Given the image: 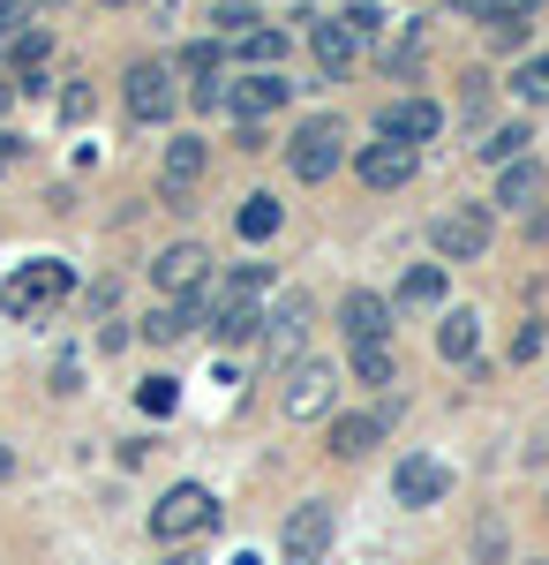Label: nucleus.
<instances>
[{
    "label": "nucleus",
    "instance_id": "nucleus-2",
    "mask_svg": "<svg viewBox=\"0 0 549 565\" xmlns=\"http://www.w3.org/2000/svg\"><path fill=\"white\" fill-rule=\"evenodd\" d=\"M218 521H226V505H218L204 482H181V490H166V498L151 505V535H159V543H196V535H212Z\"/></svg>",
    "mask_w": 549,
    "mask_h": 565
},
{
    "label": "nucleus",
    "instance_id": "nucleus-29",
    "mask_svg": "<svg viewBox=\"0 0 549 565\" xmlns=\"http://www.w3.org/2000/svg\"><path fill=\"white\" fill-rule=\"evenodd\" d=\"M212 68H218V45H189L181 53V76H196V90H212Z\"/></svg>",
    "mask_w": 549,
    "mask_h": 565
},
{
    "label": "nucleus",
    "instance_id": "nucleus-32",
    "mask_svg": "<svg viewBox=\"0 0 549 565\" xmlns=\"http://www.w3.org/2000/svg\"><path fill=\"white\" fill-rule=\"evenodd\" d=\"M338 23H346V31H354V39H377V31H384V15H377V8H346V15H338Z\"/></svg>",
    "mask_w": 549,
    "mask_h": 565
},
{
    "label": "nucleus",
    "instance_id": "nucleus-16",
    "mask_svg": "<svg viewBox=\"0 0 549 565\" xmlns=\"http://www.w3.org/2000/svg\"><path fill=\"white\" fill-rule=\"evenodd\" d=\"M437 354H444V362H474V354H482V317H474V309H444Z\"/></svg>",
    "mask_w": 549,
    "mask_h": 565
},
{
    "label": "nucleus",
    "instance_id": "nucleus-35",
    "mask_svg": "<svg viewBox=\"0 0 549 565\" xmlns=\"http://www.w3.org/2000/svg\"><path fill=\"white\" fill-rule=\"evenodd\" d=\"M241 15H256V0H218V23H241Z\"/></svg>",
    "mask_w": 549,
    "mask_h": 565
},
{
    "label": "nucleus",
    "instance_id": "nucleus-5",
    "mask_svg": "<svg viewBox=\"0 0 549 565\" xmlns=\"http://www.w3.org/2000/svg\"><path fill=\"white\" fill-rule=\"evenodd\" d=\"M121 98H128V121L159 129V121H173V106H181V84H173L166 61H136L128 84H121Z\"/></svg>",
    "mask_w": 549,
    "mask_h": 565
},
{
    "label": "nucleus",
    "instance_id": "nucleus-24",
    "mask_svg": "<svg viewBox=\"0 0 549 565\" xmlns=\"http://www.w3.org/2000/svg\"><path fill=\"white\" fill-rule=\"evenodd\" d=\"M301 332H309V295H287L279 317H271V340H279V348H294Z\"/></svg>",
    "mask_w": 549,
    "mask_h": 565
},
{
    "label": "nucleus",
    "instance_id": "nucleus-14",
    "mask_svg": "<svg viewBox=\"0 0 549 565\" xmlns=\"http://www.w3.org/2000/svg\"><path fill=\"white\" fill-rule=\"evenodd\" d=\"M301 23H309V53L324 61V76H346L354 68V31L338 15H301Z\"/></svg>",
    "mask_w": 549,
    "mask_h": 565
},
{
    "label": "nucleus",
    "instance_id": "nucleus-25",
    "mask_svg": "<svg viewBox=\"0 0 549 565\" xmlns=\"http://www.w3.org/2000/svg\"><path fill=\"white\" fill-rule=\"evenodd\" d=\"M354 377H362V385H391V377H399L391 348H369V340H362V348H354Z\"/></svg>",
    "mask_w": 549,
    "mask_h": 565
},
{
    "label": "nucleus",
    "instance_id": "nucleus-36",
    "mask_svg": "<svg viewBox=\"0 0 549 565\" xmlns=\"http://www.w3.org/2000/svg\"><path fill=\"white\" fill-rule=\"evenodd\" d=\"M8 159H15V136H0V167H8Z\"/></svg>",
    "mask_w": 549,
    "mask_h": 565
},
{
    "label": "nucleus",
    "instance_id": "nucleus-6",
    "mask_svg": "<svg viewBox=\"0 0 549 565\" xmlns=\"http://www.w3.org/2000/svg\"><path fill=\"white\" fill-rule=\"evenodd\" d=\"M204 279H212V249H204V242H173V249L151 257V287L173 295V302H181V295H204Z\"/></svg>",
    "mask_w": 549,
    "mask_h": 565
},
{
    "label": "nucleus",
    "instance_id": "nucleus-31",
    "mask_svg": "<svg viewBox=\"0 0 549 565\" xmlns=\"http://www.w3.org/2000/svg\"><path fill=\"white\" fill-rule=\"evenodd\" d=\"M535 354H542V324H535V317H527V324H519V332H512V362H535Z\"/></svg>",
    "mask_w": 549,
    "mask_h": 565
},
{
    "label": "nucleus",
    "instance_id": "nucleus-11",
    "mask_svg": "<svg viewBox=\"0 0 549 565\" xmlns=\"http://www.w3.org/2000/svg\"><path fill=\"white\" fill-rule=\"evenodd\" d=\"M287 98H294V84H287V76H271V68H256V76H241V84L226 90L218 106H234V114H241V129H249V121H263V114H279Z\"/></svg>",
    "mask_w": 549,
    "mask_h": 565
},
{
    "label": "nucleus",
    "instance_id": "nucleus-13",
    "mask_svg": "<svg viewBox=\"0 0 549 565\" xmlns=\"http://www.w3.org/2000/svg\"><path fill=\"white\" fill-rule=\"evenodd\" d=\"M444 490H452V476H444V460H429V452L399 460V476H391V498H399V505H437Z\"/></svg>",
    "mask_w": 549,
    "mask_h": 565
},
{
    "label": "nucleus",
    "instance_id": "nucleus-38",
    "mask_svg": "<svg viewBox=\"0 0 549 565\" xmlns=\"http://www.w3.org/2000/svg\"><path fill=\"white\" fill-rule=\"evenodd\" d=\"M173 565H196V558H173Z\"/></svg>",
    "mask_w": 549,
    "mask_h": 565
},
{
    "label": "nucleus",
    "instance_id": "nucleus-27",
    "mask_svg": "<svg viewBox=\"0 0 549 565\" xmlns=\"http://www.w3.org/2000/svg\"><path fill=\"white\" fill-rule=\"evenodd\" d=\"M519 151H527V129H519V121H512V129H497L489 143H482V159H497V167H512Z\"/></svg>",
    "mask_w": 549,
    "mask_h": 565
},
{
    "label": "nucleus",
    "instance_id": "nucleus-34",
    "mask_svg": "<svg viewBox=\"0 0 549 565\" xmlns=\"http://www.w3.org/2000/svg\"><path fill=\"white\" fill-rule=\"evenodd\" d=\"M482 31H489V45H519V39H527V15H512V23H482Z\"/></svg>",
    "mask_w": 549,
    "mask_h": 565
},
{
    "label": "nucleus",
    "instance_id": "nucleus-22",
    "mask_svg": "<svg viewBox=\"0 0 549 565\" xmlns=\"http://www.w3.org/2000/svg\"><path fill=\"white\" fill-rule=\"evenodd\" d=\"M189 324H196V309H151V317H143V340H151V348H173V340H189Z\"/></svg>",
    "mask_w": 549,
    "mask_h": 565
},
{
    "label": "nucleus",
    "instance_id": "nucleus-37",
    "mask_svg": "<svg viewBox=\"0 0 549 565\" xmlns=\"http://www.w3.org/2000/svg\"><path fill=\"white\" fill-rule=\"evenodd\" d=\"M8 468H15V452H8V445H0V482H8Z\"/></svg>",
    "mask_w": 549,
    "mask_h": 565
},
{
    "label": "nucleus",
    "instance_id": "nucleus-39",
    "mask_svg": "<svg viewBox=\"0 0 549 565\" xmlns=\"http://www.w3.org/2000/svg\"><path fill=\"white\" fill-rule=\"evenodd\" d=\"M535 565H549V558H535Z\"/></svg>",
    "mask_w": 549,
    "mask_h": 565
},
{
    "label": "nucleus",
    "instance_id": "nucleus-23",
    "mask_svg": "<svg viewBox=\"0 0 549 565\" xmlns=\"http://www.w3.org/2000/svg\"><path fill=\"white\" fill-rule=\"evenodd\" d=\"M256 332H263L256 302H226L218 309V340H226V348H241V340H256Z\"/></svg>",
    "mask_w": 549,
    "mask_h": 565
},
{
    "label": "nucleus",
    "instance_id": "nucleus-8",
    "mask_svg": "<svg viewBox=\"0 0 549 565\" xmlns=\"http://www.w3.org/2000/svg\"><path fill=\"white\" fill-rule=\"evenodd\" d=\"M332 399H338V370L332 362H294V377H287V415L294 423H316V415H332Z\"/></svg>",
    "mask_w": 549,
    "mask_h": 565
},
{
    "label": "nucleus",
    "instance_id": "nucleus-33",
    "mask_svg": "<svg viewBox=\"0 0 549 565\" xmlns=\"http://www.w3.org/2000/svg\"><path fill=\"white\" fill-rule=\"evenodd\" d=\"M474 551H482V558H505V521H482V527H474Z\"/></svg>",
    "mask_w": 549,
    "mask_h": 565
},
{
    "label": "nucleus",
    "instance_id": "nucleus-12",
    "mask_svg": "<svg viewBox=\"0 0 549 565\" xmlns=\"http://www.w3.org/2000/svg\"><path fill=\"white\" fill-rule=\"evenodd\" d=\"M338 324H346L354 348H362V340H369V348H391V302L369 295V287H354V295L338 302Z\"/></svg>",
    "mask_w": 549,
    "mask_h": 565
},
{
    "label": "nucleus",
    "instance_id": "nucleus-19",
    "mask_svg": "<svg viewBox=\"0 0 549 565\" xmlns=\"http://www.w3.org/2000/svg\"><path fill=\"white\" fill-rule=\"evenodd\" d=\"M399 302L407 309H444V264H415L399 279Z\"/></svg>",
    "mask_w": 549,
    "mask_h": 565
},
{
    "label": "nucleus",
    "instance_id": "nucleus-3",
    "mask_svg": "<svg viewBox=\"0 0 549 565\" xmlns=\"http://www.w3.org/2000/svg\"><path fill=\"white\" fill-rule=\"evenodd\" d=\"M429 249L444 264L489 257V204H452V212H437L429 218Z\"/></svg>",
    "mask_w": 549,
    "mask_h": 565
},
{
    "label": "nucleus",
    "instance_id": "nucleus-21",
    "mask_svg": "<svg viewBox=\"0 0 549 565\" xmlns=\"http://www.w3.org/2000/svg\"><path fill=\"white\" fill-rule=\"evenodd\" d=\"M279 53H287V31H241V39H234V61H241V68H271Z\"/></svg>",
    "mask_w": 549,
    "mask_h": 565
},
{
    "label": "nucleus",
    "instance_id": "nucleus-18",
    "mask_svg": "<svg viewBox=\"0 0 549 565\" xmlns=\"http://www.w3.org/2000/svg\"><path fill=\"white\" fill-rule=\"evenodd\" d=\"M535 196H542V167H535V159H512L505 181H497V204H505V212H527Z\"/></svg>",
    "mask_w": 549,
    "mask_h": 565
},
{
    "label": "nucleus",
    "instance_id": "nucleus-9",
    "mask_svg": "<svg viewBox=\"0 0 549 565\" xmlns=\"http://www.w3.org/2000/svg\"><path fill=\"white\" fill-rule=\"evenodd\" d=\"M279 543H287V565H316L324 551H332V505H324V498L294 505V513H287V535H279Z\"/></svg>",
    "mask_w": 549,
    "mask_h": 565
},
{
    "label": "nucleus",
    "instance_id": "nucleus-4",
    "mask_svg": "<svg viewBox=\"0 0 549 565\" xmlns=\"http://www.w3.org/2000/svg\"><path fill=\"white\" fill-rule=\"evenodd\" d=\"M346 159V121H332V114H316V121H301L294 136H287V167H294V181H324Z\"/></svg>",
    "mask_w": 549,
    "mask_h": 565
},
{
    "label": "nucleus",
    "instance_id": "nucleus-26",
    "mask_svg": "<svg viewBox=\"0 0 549 565\" xmlns=\"http://www.w3.org/2000/svg\"><path fill=\"white\" fill-rule=\"evenodd\" d=\"M512 90H519L527 106H549V53H535V61H519V76H512Z\"/></svg>",
    "mask_w": 549,
    "mask_h": 565
},
{
    "label": "nucleus",
    "instance_id": "nucleus-7",
    "mask_svg": "<svg viewBox=\"0 0 549 565\" xmlns=\"http://www.w3.org/2000/svg\"><path fill=\"white\" fill-rule=\"evenodd\" d=\"M415 167H422V151H415V143H391V136H377V143H362V151H354L362 189H407Z\"/></svg>",
    "mask_w": 549,
    "mask_h": 565
},
{
    "label": "nucleus",
    "instance_id": "nucleus-20",
    "mask_svg": "<svg viewBox=\"0 0 549 565\" xmlns=\"http://www.w3.org/2000/svg\"><path fill=\"white\" fill-rule=\"evenodd\" d=\"M234 234H241V242H271V234H279V196H249V204L234 212Z\"/></svg>",
    "mask_w": 549,
    "mask_h": 565
},
{
    "label": "nucleus",
    "instance_id": "nucleus-15",
    "mask_svg": "<svg viewBox=\"0 0 549 565\" xmlns=\"http://www.w3.org/2000/svg\"><path fill=\"white\" fill-rule=\"evenodd\" d=\"M196 174H204V143L196 136H181L166 151V167H159V189H166V204H181L189 189H196Z\"/></svg>",
    "mask_w": 549,
    "mask_h": 565
},
{
    "label": "nucleus",
    "instance_id": "nucleus-28",
    "mask_svg": "<svg viewBox=\"0 0 549 565\" xmlns=\"http://www.w3.org/2000/svg\"><path fill=\"white\" fill-rule=\"evenodd\" d=\"M39 8H45V0H0V45H8V39H23V23H31Z\"/></svg>",
    "mask_w": 549,
    "mask_h": 565
},
{
    "label": "nucleus",
    "instance_id": "nucleus-10",
    "mask_svg": "<svg viewBox=\"0 0 549 565\" xmlns=\"http://www.w3.org/2000/svg\"><path fill=\"white\" fill-rule=\"evenodd\" d=\"M437 129H444L437 98H391L377 114V136H391V143H437Z\"/></svg>",
    "mask_w": 549,
    "mask_h": 565
},
{
    "label": "nucleus",
    "instance_id": "nucleus-30",
    "mask_svg": "<svg viewBox=\"0 0 549 565\" xmlns=\"http://www.w3.org/2000/svg\"><path fill=\"white\" fill-rule=\"evenodd\" d=\"M173 399H181L173 377H143V415H173Z\"/></svg>",
    "mask_w": 549,
    "mask_h": 565
},
{
    "label": "nucleus",
    "instance_id": "nucleus-1",
    "mask_svg": "<svg viewBox=\"0 0 549 565\" xmlns=\"http://www.w3.org/2000/svg\"><path fill=\"white\" fill-rule=\"evenodd\" d=\"M76 295V264L61 257H31L8 271V287H0V317H15V324H31V317H45V309H61Z\"/></svg>",
    "mask_w": 549,
    "mask_h": 565
},
{
    "label": "nucleus",
    "instance_id": "nucleus-17",
    "mask_svg": "<svg viewBox=\"0 0 549 565\" xmlns=\"http://www.w3.org/2000/svg\"><path fill=\"white\" fill-rule=\"evenodd\" d=\"M377 437H384V415H338V423H332V452H338V460H362Z\"/></svg>",
    "mask_w": 549,
    "mask_h": 565
}]
</instances>
